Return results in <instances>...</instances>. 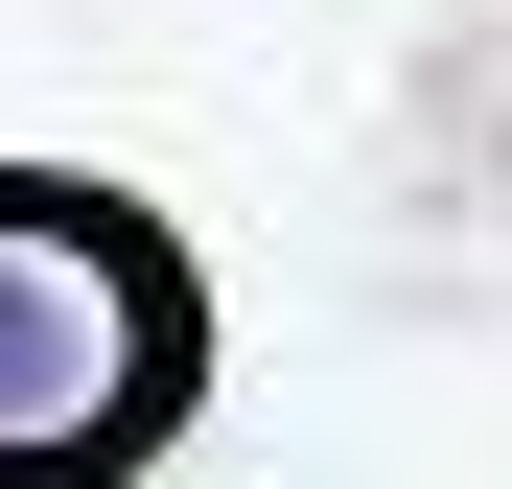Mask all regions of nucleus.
<instances>
[{
  "label": "nucleus",
  "mask_w": 512,
  "mask_h": 489,
  "mask_svg": "<svg viewBox=\"0 0 512 489\" xmlns=\"http://www.w3.org/2000/svg\"><path fill=\"white\" fill-rule=\"evenodd\" d=\"M187 396H210V303L163 257V210L0 163V466H163Z\"/></svg>",
  "instance_id": "nucleus-1"
},
{
  "label": "nucleus",
  "mask_w": 512,
  "mask_h": 489,
  "mask_svg": "<svg viewBox=\"0 0 512 489\" xmlns=\"http://www.w3.org/2000/svg\"><path fill=\"white\" fill-rule=\"evenodd\" d=\"M0 489H140V466H0Z\"/></svg>",
  "instance_id": "nucleus-2"
}]
</instances>
